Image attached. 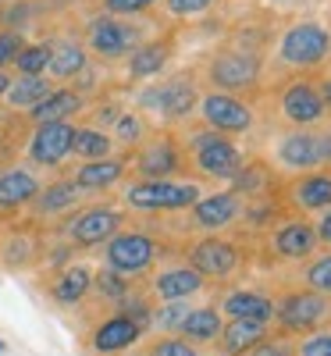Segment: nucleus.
<instances>
[{
    "label": "nucleus",
    "instance_id": "f257e3e1",
    "mask_svg": "<svg viewBox=\"0 0 331 356\" xmlns=\"http://www.w3.org/2000/svg\"><path fill=\"white\" fill-rule=\"evenodd\" d=\"M178 146H182L196 182H214V189H225L250 161L235 139L207 129V125H186L178 132Z\"/></svg>",
    "mask_w": 331,
    "mask_h": 356
},
{
    "label": "nucleus",
    "instance_id": "f03ea898",
    "mask_svg": "<svg viewBox=\"0 0 331 356\" xmlns=\"http://www.w3.org/2000/svg\"><path fill=\"white\" fill-rule=\"evenodd\" d=\"M196 104H200L196 72H178L164 82H146L136 93V111H143L146 118H157L164 129L189 122L196 114Z\"/></svg>",
    "mask_w": 331,
    "mask_h": 356
},
{
    "label": "nucleus",
    "instance_id": "7ed1b4c3",
    "mask_svg": "<svg viewBox=\"0 0 331 356\" xmlns=\"http://www.w3.org/2000/svg\"><path fill=\"white\" fill-rule=\"evenodd\" d=\"M203 196V186L196 178H164V182H132L122 189V207L136 214H186Z\"/></svg>",
    "mask_w": 331,
    "mask_h": 356
},
{
    "label": "nucleus",
    "instance_id": "20e7f679",
    "mask_svg": "<svg viewBox=\"0 0 331 356\" xmlns=\"http://www.w3.org/2000/svg\"><path fill=\"white\" fill-rule=\"evenodd\" d=\"M207 82L214 93H228V97H253L260 89V79H264V61L260 54L253 50H243V47H225V50H214L210 61L203 68Z\"/></svg>",
    "mask_w": 331,
    "mask_h": 356
},
{
    "label": "nucleus",
    "instance_id": "39448f33",
    "mask_svg": "<svg viewBox=\"0 0 331 356\" xmlns=\"http://www.w3.org/2000/svg\"><path fill=\"white\" fill-rule=\"evenodd\" d=\"M100 267H111V271L125 275V278H143L150 275L154 267L164 260V243L157 239V235H150L143 228H122L114 235V239H107L100 246Z\"/></svg>",
    "mask_w": 331,
    "mask_h": 356
},
{
    "label": "nucleus",
    "instance_id": "423d86ee",
    "mask_svg": "<svg viewBox=\"0 0 331 356\" xmlns=\"http://www.w3.org/2000/svg\"><path fill=\"white\" fill-rule=\"evenodd\" d=\"M331 328V300L321 292H310L303 285L285 289L275 296V332L289 339H303L310 332Z\"/></svg>",
    "mask_w": 331,
    "mask_h": 356
},
{
    "label": "nucleus",
    "instance_id": "0eeeda50",
    "mask_svg": "<svg viewBox=\"0 0 331 356\" xmlns=\"http://www.w3.org/2000/svg\"><path fill=\"white\" fill-rule=\"evenodd\" d=\"M331 57V33L321 22H292L275 43V61L289 72H317Z\"/></svg>",
    "mask_w": 331,
    "mask_h": 356
},
{
    "label": "nucleus",
    "instance_id": "6e6552de",
    "mask_svg": "<svg viewBox=\"0 0 331 356\" xmlns=\"http://www.w3.org/2000/svg\"><path fill=\"white\" fill-rule=\"evenodd\" d=\"M129 225V211L114 203H93V207H79L75 214H68L57 228V235L72 246V250H97L107 239H114L118 232Z\"/></svg>",
    "mask_w": 331,
    "mask_h": 356
},
{
    "label": "nucleus",
    "instance_id": "1a4fd4ad",
    "mask_svg": "<svg viewBox=\"0 0 331 356\" xmlns=\"http://www.w3.org/2000/svg\"><path fill=\"white\" fill-rule=\"evenodd\" d=\"M129 175L143 178V182H164V178L189 175V161L178 146V136L171 129L150 132V139L129 154Z\"/></svg>",
    "mask_w": 331,
    "mask_h": 356
},
{
    "label": "nucleus",
    "instance_id": "9d476101",
    "mask_svg": "<svg viewBox=\"0 0 331 356\" xmlns=\"http://www.w3.org/2000/svg\"><path fill=\"white\" fill-rule=\"evenodd\" d=\"M82 43L89 50V57H97V61H122L129 57L136 47L146 43V33L143 25L132 22V18H114V15H93L86 22V33H82Z\"/></svg>",
    "mask_w": 331,
    "mask_h": 356
},
{
    "label": "nucleus",
    "instance_id": "9b49d317",
    "mask_svg": "<svg viewBox=\"0 0 331 356\" xmlns=\"http://www.w3.org/2000/svg\"><path fill=\"white\" fill-rule=\"evenodd\" d=\"M243 246L228 235H200L186 246V264L203 275V282H228L243 271Z\"/></svg>",
    "mask_w": 331,
    "mask_h": 356
},
{
    "label": "nucleus",
    "instance_id": "f8f14e48",
    "mask_svg": "<svg viewBox=\"0 0 331 356\" xmlns=\"http://www.w3.org/2000/svg\"><path fill=\"white\" fill-rule=\"evenodd\" d=\"M243 196H235L232 189H214V193H203L189 211L182 228L196 232V235H225L228 228H235L243 221Z\"/></svg>",
    "mask_w": 331,
    "mask_h": 356
},
{
    "label": "nucleus",
    "instance_id": "ddd939ff",
    "mask_svg": "<svg viewBox=\"0 0 331 356\" xmlns=\"http://www.w3.org/2000/svg\"><path fill=\"white\" fill-rule=\"evenodd\" d=\"M196 114H200V125L214 129L221 136H246L253 132L257 125V111L250 100L243 97H228V93H200V104H196Z\"/></svg>",
    "mask_w": 331,
    "mask_h": 356
},
{
    "label": "nucleus",
    "instance_id": "4468645a",
    "mask_svg": "<svg viewBox=\"0 0 331 356\" xmlns=\"http://www.w3.org/2000/svg\"><path fill=\"white\" fill-rule=\"evenodd\" d=\"M271 168H275L278 175H285V178L324 168L321 164V136H317V129H289V132L275 136V146H271Z\"/></svg>",
    "mask_w": 331,
    "mask_h": 356
},
{
    "label": "nucleus",
    "instance_id": "2eb2a0df",
    "mask_svg": "<svg viewBox=\"0 0 331 356\" xmlns=\"http://www.w3.org/2000/svg\"><path fill=\"white\" fill-rule=\"evenodd\" d=\"M278 118L289 129H317L321 122H328L321 93H317V82L307 79V75L289 79L278 89Z\"/></svg>",
    "mask_w": 331,
    "mask_h": 356
},
{
    "label": "nucleus",
    "instance_id": "dca6fc26",
    "mask_svg": "<svg viewBox=\"0 0 331 356\" xmlns=\"http://www.w3.org/2000/svg\"><path fill=\"white\" fill-rule=\"evenodd\" d=\"M267 250L275 253V260H282V264H307L321 250L314 221L299 218V214H285L275 228L267 232Z\"/></svg>",
    "mask_w": 331,
    "mask_h": 356
},
{
    "label": "nucleus",
    "instance_id": "f3484780",
    "mask_svg": "<svg viewBox=\"0 0 331 356\" xmlns=\"http://www.w3.org/2000/svg\"><path fill=\"white\" fill-rule=\"evenodd\" d=\"M282 203L289 214H321L331 207V168H317L307 175H292L282 182Z\"/></svg>",
    "mask_w": 331,
    "mask_h": 356
},
{
    "label": "nucleus",
    "instance_id": "a211bd4d",
    "mask_svg": "<svg viewBox=\"0 0 331 356\" xmlns=\"http://www.w3.org/2000/svg\"><path fill=\"white\" fill-rule=\"evenodd\" d=\"M72 139H75V122L33 125L25 139V161L33 168H61L72 157Z\"/></svg>",
    "mask_w": 331,
    "mask_h": 356
},
{
    "label": "nucleus",
    "instance_id": "6ab92c4d",
    "mask_svg": "<svg viewBox=\"0 0 331 356\" xmlns=\"http://www.w3.org/2000/svg\"><path fill=\"white\" fill-rule=\"evenodd\" d=\"M207 289L203 275L193 271L186 260H175V264H164V267H154L150 275V285L146 292L154 296V303H182V300H193Z\"/></svg>",
    "mask_w": 331,
    "mask_h": 356
},
{
    "label": "nucleus",
    "instance_id": "aec40b11",
    "mask_svg": "<svg viewBox=\"0 0 331 356\" xmlns=\"http://www.w3.org/2000/svg\"><path fill=\"white\" fill-rule=\"evenodd\" d=\"M146 332L136 321H129L125 314H107L104 321H97V328L89 332V353L93 356H122L129 349L139 346Z\"/></svg>",
    "mask_w": 331,
    "mask_h": 356
},
{
    "label": "nucleus",
    "instance_id": "412c9836",
    "mask_svg": "<svg viewBox=\"0 0 331 356\" xmlns=\"http://www.w3.org/2000/svg\"><path fill=\"white\" fill-rule=\"evenodd\" d=\"M82 200H86V193L72 182L68 175H61V178H54V182L40 186L36 200L29 203V211H33L36 221H54V218L65 221L68 214H75L82 207Z\"/></svg>",
    "mask_w": 331,
    "mask_h": 356
},
{
    "label": "nucleus",
    "instance_id": "4be33fe9",
    "mask_svg": "<svg viewBox=\"0 0 331 356\" xmlns=\"http://www.w3.org/2000/svg\"><path fill=\"white\" fill-rule=\"evenodd\" d=\"M225 321H257L275 328V296L257 292V289H228L214 303Z\"/></svg>",
    "mask_w": 331,
    "mask_h": 356
},
{
    "label": "nucleus",
    "instance_id": "5701e85b",
    "mask_svg": "<svg viewBox=\"0 0 331 356\" xmlns=\"http://www.w3.org/2000/svg\"><path fill=\"white\" fill-rule=\"evenodd\" d=\"M68 178L86 196L107 193V189L122 186L125 178H129V154H114V157H104V161H82Z\"/></svg>",
    "mask_w": 331,
    "mask_h": 356
},
{
    "label": "nucleus",
    "instance_id": "b1692460",
    "mask_svg": "<svg viewBox=\"0 0 331 356\" xmlns=\"http://www.w3.org/2000/svg\"><path fill=\"white\" fill-rule=\"evenodd\" d=\"M93 271L97 267H89L86 260H72L65 267H57L47 282V296L57 303V307H79L86 303L89 289H93Z\"/></svg>",
    "mask_w": 331,
    "mask_h": 356
},
{
    "label": "nucleus",
    "instance_id": "393cba45",
    "mask_svg": "<svg viewBox=\"0 0 331 356\" xmlns=\"http://www.w3.org/2000/svg\"><path fill=\"white\" fill-rule=\"evenodd\" d=\"M40 175L25 164H11L0 171V214H18L29 211V203L40 193Z\"/></svg>",
    "mask_w": 331,
    "mask_h": 356
},
{
    "label": "nucleus",
    "instance_id": "a878e982",
    "mask_svg": "<svg viewBox=\"0 0 331 356\" xmlns=\"http://www.w3.org/2000/svg\"><path fill=\"white\" fill-rule=\"evenodd\" d=\"M82 111H86V97L75 86H54L50 97L40 100L25 118L29 125H50V122H75Z\"/></svg>",
    "mask_w": 331,
    "mask_h": 356
},
{
    "label": "nucleus",
    "instance_id": "bb28decb",
    "mask_svg": "<svg viewBox=\"0 0 331 356\" xmlns=\"http://www.w3.org/2000/svg\"><path fill=\"white\" fill-rule=\"evenodd\" d=\"M89 68V50L79 36H61L50 40V65H47V79L50 82H72Z\"/></svg>",
    "mask_w": 331,
    "mask_h": 356
},
{
    "label": "nucleus",
    "instance_id": "cd10ccee",
    "mask_svg": "<svg viewBox=\"0 0 331 356\" xmlns=\"http://www.w3.org/2000/svg\"><path fill=\"white\" fill-rule=\"evenodd\" d=\"M221 328H225L221 310H218L214 303H203V307H193V310L186 314V321L178 324V339H186L189 346L203 349V346H214V342H218Z\"/></svg>",
    "mask_w": 331,
    "mask_h": 356
},
{
    "label": "nucleus",
    "instance_id": "c85d7f7f",
    "mask_svg": "<svg viewBox=\"0 0 331 356\" xmlns=\"http://www.w3.org/2000/svg\"><path fill=\"white\" fill-rule=\"evenodd\" d=\"M171 36L164 40H146L143 47H136L129 57H125V72H129V82H146V79H157L161 68L171 61Z\"/></svg>",
    "mask_w": 331,
    "mask_h": 356
},
{
    "label": "nucleus",
    "instance_id": "c756f323",
    "mask_svg": "<svg viewBox=\"0 0 331 356\" xmlns=\"http://www.w3.org/2000/svg\"><path fill=\"white\" fill-rule=\"evenodd\" d=\"M271 332V324H257V321H225V328L218 335V353L221 356H246L253 346H260Z\"/></svg>",
    "mask_w": 331,
    "mask_h": 356
},
{
    "label": "nucleus",
    "instance_id": "7c9ffc66",
    "mask_svg": "<svg viewBox=\"0 0 331 356\" xmlns=\"http://www.w3.org/2000/svg\"><path fill=\"white\" fill-rule=\"evenodd\" d=\"M225 189H232L235 196H243V200L275 196V189H278V171L271 168L267 161H253V157H250V161L243 164V171H239Z\"/></svg>",
    "mask_w": 331,
    "mask_h": 356
},
{
    "label": "nucleus",
    "instance_id": "2f4dec72",
    "mask_svg": "<svg viewBox=\"0 0 331 356\" xmlns=\"http://www.w3.org/2000/svg\"><path fill=\"white\" fill-rule=\"evenodd\" d=\"M50 89H54V82L47 75H15L0 104H4L8 111H15V114H29L40 100L50 97Z\"/></svg>",
    "mask_w": 331,
    "mask_h": 356
},
{
    "label": "nucleus",
    "instance_id": "473e14b6",
    "mask_svg": "<svg viewBox=\"0 0 331 356\" xmlns=\"http://www.w3.org/2000/svg\"><path fill=\"white\" fill-rule=\"evenodd\" d=\"M150 132H154L150 118H146L143 111H136V107H125L122 114H118V122L111 125V139H114V146H118L122 154H132L139 143L150 139Z\"/></svg>",
    "mask_w": 331,
    "mask_h": 356
},
{
    "label": "nucleus",
    "instance_id": "72a5a7b5",
    "mask_svg": "<svg viewBox=\"0 0 331 356\" xmlns=\"http://www.w3.org/2000/svg\"><path fill=\"white\" fill-rule=\"evenodd\" d=\"M114 154H122L114 146L111 132L104 129H93V125H75V139H72V157L82 161H104V157H114Z\"/></svg>",
    "mask_w": 331,
    "mask_h": 356
},
{
    "label": "nucleus",
    "instance_id": "f704fd0d",
    "mask_svg": "<svg viewBox=\"0 0 331 356\" xmlns=\"http://www.w3.org/2000/svg\"><path fill=\"white\" fill-rule=\"evenodd\" d=\"M40 239H33L29 232H11L8 243L0 246V260H4V267H11V271H22V267L36 264L40 260Z\"/></svg>",
    "mask_w": 331,
    "mask_h": 356
},
{
    "label": "nucleus",
    "instance_id": "c9c22d12",
    "mask_svg": "<svg viewBox=\"0 0 331 356\" xmlns=\"http://www.w3.org/2000/svg\"><path fill=\"white\" fill-rule=\"evenodd\" d=\"M132 289H136V282H132V278L111 271V267H97V271H93V289H89V292H93L100 303H107V307L114 310V307L122 303Z\"/></svg>",
    "mask_w": 331,
    "mask_h": 356
},
{
    "label": "nucleus",
    "instance_id": "e433bc0d",
    "mask_svg": "<svg viewBox=\"0 0 331 356\" xmlns=\"http://www.w3.org/2000/svg\"><path fill=\"white\" fill-rule=\"evenodd\" d=\"M299 285L331 300V250H317L307 264H299Z\"/></svg>",
    "mask_w": 331,
    "mask_h": 356
},
{
    "label": "nucleus",
    "instance_id": "4c0bfd02",
    "mask_svg": "<svg viewBox=\"0 0 331 356\" xmlns=\"http://www.w3.org/2000/svg\"><path fill=\"white\" fill-rule=\"evenodd\" d=\"M47 65H50V40L25 43L11 65V75H47Z\"/></svg>",
    "mask_w": 331,
    "mask_h": 356
},
{
    "label": "nucleus",
    "instance_id": "58836bf2",
    "mask_svg": "<svg viewBox=\"0 0 331 356\" xmlns=\"http://www.w3.org/2000/svg\"><path fill=\"white\" fill-rule=\"evenodd\" d=\"M189 310H193L189 300H182V303H157L154 307V321H150V332H157V335H178V324L186 321Z\"/></svg>",
    "mask_w": 331,
    "mask_h": 356
},
{
    "label": "nucleus",
    "instance_id": "ea45409f",
    "mask_svg": "<svg viewBox=\"0 0 331 356\" xmlns=\"http://www.w3.org/2000/svg\"><path fill=\"white\" fill-rule=\"evenodd\" d=\"M143 356H203V349L189 346L186 339H178V335H157L154 342H146Z\"/></svg>",
    "mask_w": 331,
    "mask_h": 356
},
{
    "label": "nucleus",
    "instance_id": "a19ab883",
    "mask_svg": "<svg viewBox=\"0 0 331 356\" xmlns=\"http://www.w3.org/2000/svg\"><path fill=\"white\" fill-rule=\"evenodd\" d=\"M157 4H164V0H100L104 15H114V18H139Z\"/></svg>",
    "mask_w": 331,
    "mask_h": 356
},
{
    "label": "nucleus",
    "instance_id": "79ce46f5",
    "mask_svg": "<svg viewBox=\"0 0 331 356\" xmlns=\"http://www.w3.org/2000/svg\"><path fill=\"white\" fill-rule=\"evenodd\" d=\"M246 356H296V339L282 335V332H271L260 346H253Z\"/></svg>",
    "mask_w": 331,
    "mask_h": 356
},
{
    "label": "nucleus",
    "instance_id": "37998d69",
    "mask_svg": "<svg viewBox=\"0 0 331 356\" xmlns=\"http://www.w3.org/2000/svg\"><path fill=\"white\" fill-rule=\"evenodd\" d=\"M296 356H331V328L296 339Z\"/></svg>",
    "mask_w": 331,
    "mask_h": 356
},
{
    "label": "nucleus",
    "instance_id": "c03bdc74",
    "mask_svg": "<svg viewBox=\"0 0 331 356\" xmlns=\"http://www.w3.org/2000/svg\"><path fill=\"white\" fill-rule=\"evenodd\" d=\"M22 47H25L22 33H15V29H0V72H11L15 57L22 54Z\"/></svg>",
    "mask_w": 331,
    "mask_h": 356
},
{
    "label": "nucleus",
    "instance_id": "a18cd8bd",
    "mask_svg": "<svg viewBox=\"0 0 331 356\" xmlns=\"http://www.w3.org/2000/svg\"><path fill=\"white\" fill-rule=\"evenodd\" d=\"M218 0H164V11L171 18H196V15H207Z\"/></svg>",
    "mask_w": 331,
    "mask_h": 356
},
{
    "label": "nucleus",
    "instance_id": "49530a36",
    "mask_svg": "<svg viewBox=\"0 0 331 356\" xmlns=\"http://www.w3.org/2000/svg\"><path fill=\"white\" fill-rule=\"evenodd\" d=\"M314 232H317V243H321V250H331V207L317 214Z\"/></svg>",
    "mask_w": 331,
    "mask_h": 356
},
{
    "label": "nucleus",
    "instance_id": "de8ad7c7",
    "mask_svg": "<svg viewBox=\"0 0 331 356\" xmlns=\"http://www.w3.org/2000/svg\"><path fill=\"white\" fill-rule=\"evenodd\" d=\"M317 82V93H321V104H324V114L331 118V72H324L321 79H314Z\"/></svg>",
    "mask_w": 331,
    "mask_h": 356
},
{
    "label": "nucleus",
    "instance_id": "09e8293b",
    "mask_svg": "<svg viewBox=\"0 0 331 356\" xmlns=\"http://www.w3.org/2000/svg\"><path fill=\"white\" fill-rule=\"evenodd\" d=\"M317 136H321V164L331 168V125L328 129H317Z\"/></svg>",
    "mask_w": 331,
    "mask_h": 356
},
{
    "label": "nucleus",
    "instance_id": "8fccbe9b",
    "mask_svg": "<svg viewBox=\"0 0 331 356\" xmlns=\"http://www.w3.org/2000/svg\"><path fill=\"white\" fill-rule=\"evenodd\" d=\"M11 72H0V100H4V93H8V86H11Z\"/></svg>",
    "mask_w": 331,
    "mask_h": 356
},
{
    "label": "nucleus",
    "instance_id": "3c124183",
    "mask_svg": "<svg viewBox=\"0 0 331 356\" xmlns=\"http://www.w3.org/2000/svg\"><path fill=\"white\" fill-rule=\"evenodd\" d=\"M275 4H285L289 8V4H299V0H275Z\"/></svg>",
    "mask_w": 331,
    "mask_h": 356
},
{
    "label": "nucleus",
    "instance_id": "603ef678",
    "mask_svg": "<svg viewBox=\"0 0 331 356\" xmlns=\"http://www.w3.org/2000/svg\"><path fill=\"white\" fill-rule=\"evenodd\" d=\"M0 353H4V342H0Z\"/></svg>",
    "mask_w": 331,
    "mask_h": 356
},
{
    "label": "nucleus",
    "instance_id": "864d4df0",
    "mask_svg": "<svg viewBox=\"0 0 331 356\" xmlns=\"http://www.w3.org/2000/svg\"><path fill=\"white\" fill-rule=\"evenodd\" d=\"M0 136H4V132H0Z\"/></svg>",
    "mask_w": 331,
    "mask_h": 356
}]
</instances>
